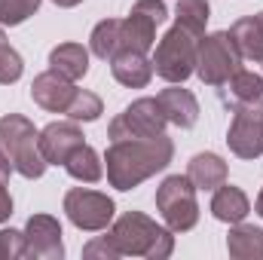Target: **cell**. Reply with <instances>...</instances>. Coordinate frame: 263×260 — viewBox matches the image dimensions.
<instances>
[{"label":"cell","mask_w":263,"mask_h":260,"mask_svg":"<svg viewBox=\"0 0 263 260\" xmlns=\"http://www.w3.org/2000/svg\"><path fill=\"white\" fill-rule=\"evenodd\" d=\"M175 156V144L165 132L150 138H120L110 141L104 162H107V181L117 190H135L156 172H162Z\"/></svg>","instance_id":"cell-1"},{"label":"cell","mask_w":263,"mask_h":260,"mask_svg":"<svg viewBox=\"0 0 263 260\" xmlns=\"http://www.w3.org/2000/svg\"><path fill=\"white\" fill-rule=\"evenodd\" d=\"M107 239L120 251V257H147V260H165L175 251V236L172 230L159 227L141 211H126L110 230Z\"/></svg>","instance_id":"cell-2"},{"label":"cell","mask_w":263,"mask_h":260,"mask_svg":"<svg viewBox=\"0 0 263 260\" xmlns=\"http://www.w3.org/2000/svg\"><path fill=\"white\" fill-rule=\"evenodd\" d=\"M40 132L34 129V123L22 114H6L0 120V150L9 156L12 169L28 178V181H37L43 172H46V159L40 153V141H37Z\"/></svg>","instance_id":"cell-3"},{"label":"cell","mask_w":263,"mask_h":260,"mask_svg":"<svg viewBox=\"0 0 263 260\" xmlns=\"http://www.w3.org/2000/svg\"><path fill=\"white\" fill-rule=\"evenodd\" d=\"M199 40L193 31L175 25L172 31H165V37L156 43L153 52V73L162 77L165 83H184L190 73H196V49Z\"/></svg>","instance_id":"cell-4"},{"label":"cell","mask_w":263,"mask_h":260,"mask_svg":"<svg viewBox=\"0 0 263 260\" xmlns=\"http://www.w3.org/2000/svg\"><path fill=\"white\" fill-rule=\"evenodd\" d=\"M156 211L172 233H187L199 224L196 187L187 175H168L156 190Z\"/></svg>","instance_id":"cell-5"},{"label":"cell","mask_w":263,"mask_h":260,"mask_svg":"<svg viewBox=\"0 0 263 260\" xmlns=\"http://www.w3.org/2000/svg\"><path fill=\"white\" fill-rule=\"evenodd\" d=\"M242 67V55L230 37V31H217L199 40L196 49V73L205 86H223Z\"/></svg>","instance_id":"cell-6"},{"label":"cell","mask_w":263,"mask_h":260,"mask_svg":"<svg viewBox=\"0 0 263 260\" xmlns=\"http://www.w3.org/2000/svg\"><path fill=\"white\" fill-rule=\"evenodd\" d=\"M114 211H117V205H114V199L107 193L86 190V187H73V190L65 193V214L77 230L101 233V230L110 227Z\"/></svg>","instance_id":"cell-7"},{"label":"cell","mask_w":263,"mask_h":260,"mask_svg":"<svg viewBox=\"0 0 263 260\" xmlns=\"http://www.w3.org/2000/svg\"><path fill=\"white\" fill-rule=\"evenodd\" d=\"M227 144L239 159L263 156V98L245 101L236 107L230 132H227Z\"/></svg>","instance_id":"cell-8"},{"label":"cell","mask_w":263,"mask_h":260,"mask_svg":"<svg viewBox=\"0 0 263 260\" xmlns=\"http://www.w3.org/2000/svg\"><path fill=\"white\" fill-rule=\"evenodd\" d=\"M165 3L162 0H138L132 12L123 18V46L132 52H150L156 43V28L165 22Z\"/></svg>","instance_id":"cell-9"},{"label":"cell","mask_w":263,"mask_h":260,"mask_svg":"<svg viewBox=\"0 0 263 260\" xmlns=\"http://www.w3.org/2000/svg\"><path fill=\"white\" fill-rule=\"evenodd\" d=\"M165 123L168 120H165V114H162L156 98H138L110 123L107 138L110 141H120V138H150V135L165 132Z\"/></svg>","instance_id":"cell-10"},{"label":"cell","mask_w":263,"mask_h":260,"mask_svg":"<svg viewBox=\"0 0 263 260\" xmlns=\"http://www.w3.org/2000/svg\"><path fill=\"white\" fill-rule=\"evenodd\" d=\"M28 260H62L65 242H62V224L52 214H31L25 224V251Z\"/></svg>","instance_id":"cell-11"},{"label":"cell","mask_w":263,"mask_h":260,"mask_svg":"<svg viewBox=\"0 0 263 260\" xmlns=\"http://www.w3.org/2000/svg\"><path fill=\"white\" fill-rule=\"evenodd\" d=\"M86 135L83 129L77 126V120H67V123H49L46 129H40L37 135V141H40V153H43V159L49 162V165H65L67 156L80 147V144H86L83 141Z\"/></svg>","instance_id":"cell-12"},{"label":"cell","mask_w":263,"mask_h":260,"mask_svg":"<svg viewBox=\"0 0 263 260\" xmlns=\"http://www.w3.org/2000/svg\"><path fill=\"white\" fill-rule=\"evenodd\" d=\"M77 92L80 89L70 80H65L62 73H55V70H46V73L34 77V83H31L34 104H40L49 114H67V107H70V101H73Z\"/></svg>","instance_id":"cell-13"},{"label":"cell","mask_w":263,"mask_h":260,"mask_svg":"<svg viewBox=\"0 0 263 260\" xmlns=\"http://www.w3.org/2000/svg\"><path fill=\"white\" fill-rule=\"evenodd\" d=\"M156 101H159V107H162V114H165V120H168L172 126H178V129H193L199 123V101L190 89H181V86L175 83V86L162 89V92L156 95Z\"/></svg>","instance_id":"cell-14"},{"label":"cell","mask_w":263,"mask_h":260,"mask_svg":"<svg viewBox=\"0 0 263 260\" xmlns=\"http://www.w3.org/2000/svg\"><path fill=\"white\" fill-rule=\"evenodd\" d=\"M110 70H114V80L129 89H144L153 80V62L144 52H132V49H120L110 59Z\"/></svg>","instance_id":"cell-15"},{"label":"cell","mask_w":263,"mask_h":260,"mask_svg":"<svg viewBox=\"0 0 263 260\" xmlns=\"http://www.w3.org/2000/svg\"><path fill=\"white\" fill-rule=\"evenodd\" d=\"M230 37L239 49L242 59L263 62V18L260 15H245L230 28Z\"/></svg>","instance_id":"cell-16"},{"label":"cell","mask_w":263,"mask_h":260,"mask_svg":"<svg viewBox=\"0 0 263 260\" xmlns=\"http://www.w3.org/2000/svg\"><path fill=\"white\" fill-rule=\"evenodd\" d=\"M187 178L196 190H217L227 184V162L217 153H196L187 165Z\"/></svg>","instance_id":"cell-17"},{"label":"cell","mask_w":263,"mask_h":260,"mask_svg":"<svg viewBox=\"0 0 263 260\" xmlns=\"http://www.w3.org/2000/svg\"><path fill=\"white\" fill-rule=\"evenodd\" d=\"M49 70L62 73L65 80L77 83L89 73V52L80 43H62L49 52Z\"/></svg>","instance_id":"cell-18"},{"label":"cell","mask_w":263,"mask_h":260,"mask_svg":"<svg viewBox=\"0 0 263 260\" xmlns=\"http://www.w3.org/2000/svg\"><path fill=\"white\" fill-rule=\"evenodd\" d=\"M248 211H251V202H248V196L242 193L239 187H233V184H220V187L214 190L211 214H214L217 220H223V224H239V220L248 217Z\"/></svg>","instance_id":"cell-19"},{"label":"cell","mask_w":263,"mask_h":260,"mask_svg":"<svg viewBox=\"0 0 263 260\" xmlns=\"http://www.w3.org/2000/svg\"><path fill=\"white\" fill-rule=\"evenodd\" d=\"M227 251L236 260H263V230L239 220L227 236Z\"/></svg>","instance_id":"cell-20"},{"label":"cell","mask_w":263,"mask_h":260,"mask_svg":"<svg viewBox=\"0 0 263 260\" xmlns=\"http://www.w3.org/2000/svg\"><path fill=\"white\" fill-rule=\"evenodd\" d=\"M65 172L80 181V184H98L104 178V165H101V156L89 147V144H80L65 162Z\"/></svg>","instance_id":"cell-21"},{"label":"cell","mask_w":263,"mask_h":260,"mask_svg":"<svg viewBox=\"0 0 263 260\" xmlns=\"http://www.w3.org/2000/svg\"><path fill=\"white\" fill-rule=\"evenodd\" d=\"M89 46H92V52L98 59L110 62L120 52V46H123V18H104V22H98L95 31H92V37H89Z\"/></svg>","instance_id":"cell-22"},{"label":"cell","mask_w":263,"mask_h":260,"mask_svg":"<svg viewBox=\"0 0 263 260\" xmlns=\"http://www.w3.org/2000/svg\"><path fill=\"white\" fill-rule=\"evenodd\" d=\"M227 98L233 104H245V101H257L263 98V73H254V70H236L227 83Z\"/></svg>","instance_id":"cell-23"},{"label":"cell","mask_w":263,"mask_h":260,"mask_svg":"<svg viewBox=\"0 0 263 260\" xmlns=\"http://www.w3.org/2000/svg\"><path fill=\"white\" fill-rule=\"evenodd\" d=\"M208 0H178V9H175V25L193 31L196 37L205 34V25H208Z\"/></svg>","instance_id":"cell-24"},{"label":"cell","mask_w":263,"mask_h":260,"mask_svg":"<svg viewBox=\"0 0 263 260\" xmlns=\"http://www.w3.org/2000/svg\"><path fill=\"white\" fill-rule=\"evenodd\" d=\"M104 114V104H101V98L95 95V92H86V89H80L77 95H73V101H70V107H67V120H83V123H95L98 117Z\"/></svg>","instance_id":"cell-25"},{"label":"cell","mask_w":263,"mask_h":260,"mask_svg":"<svg viewBox=\"0 0 263 260\" xmlns=\"http://www.w3.org/2000/svg\"><path fill=\"white\" fill-rule=\"evenodd\" d=\"M22 70H25L22 55L9 46V40H6V34H3V28H0V86L15 83V80L22 77Z\"/></svg>","instance_id":"cell-26"},{"label":"cell","mask_w":263,"mask_h":260,"mask_svg":"<svg viewBox=\"0 0 263 260\" xmlns=\"http://www.w3.org/2000/svg\"><path fill=\"white\" fill-rule=\"evenodd\" d=\"M40 9V0H0V25H22Z\"/></svg>","instance_id":"cell-27"},{"label":"cell","mask_w":263,"mask_h":260,"mask_svg":"<svg viewBox=\"0 0 263 260\" xmlns=\"http://www.w3.org/2000/svg\"><path fill=\"white\" fill-rule=\"evenodd\" d=\"M25 251V233L18 230H0V260H15Z\"/></svg>","instance_id":"cell-28"},{"label":"cell","mask_w":263,"mask_h":260,"mask_svg":"<svg viewBox=\"0 0 263 260\" xmlns=\"http://www.w3.org/2000/svg\"><path fill=\"white\" fill-rule=\"evenodd\" d=\"M83 257H104V260H117L120 257V251L114 248V242L107 239V236H98V239H92L86 248H83Z\"/></svg>","instance_id":"cell-29"},{"label":"cell","mask_w":263,"mask_h":260,"mask_svg":"<svg viewBox=\"0 0 263 260\" xmlns=\"http://www.w3.org/2000/svg\"><path fill=\"white\" fill-rule=\"evenodd\" d=\"M9 214H12V196L6 190V184H0V224L9 220Z\"/></svg>","instance_id":"cell-30"},{"label":"cell","mask_w":263,"mask_h":260,"mask_svg":"<svg viewBox=\"0 0 263 260\" xmlns=\"http://www.w3.org/2000/svg\"><path fill=\"white\" fill-rule=\"evenodd\" d=\"M12 172H15V169H12V162H9V156H6V153L0 150V184H6Z\"/></svg>","instance_id":"cell-31"},{"label":"cell","mask_w":263,"mask_h":260,"mask_svg":"<svg viewBox=\"0 0 263 260\" xmlns=\"http://www.w3.org/2000/svg\"><path fill=\"white\" fill-rule=\"evenodd\" d=\"M55 6H62V9H70V6H80L83 0H52Z\"/></svg>","instance_id":"cell-32"},{"label":"cell","mask_w":263,"mask_h":260,"mask_svg":"<svg viewBox=\"0 0 263 260\" xmlns=\"http://www.w3.org/2000/svg\"><path fill=\"white\" fill-rule=\"evenodd\" d=\"M254 208H257V214L263 217V190H260V196H257V205H254Z\"/></svg>","instance_id":"cell-33"},{"label":"cell","mask_w":263,"mask_h":260,"mask_svg":"<svg viewBox=\"0 0 263 260\" xmlns=\"http://www.w3.org/2000/svg\"><path fill=\"white\" fill-rule=\"evenodd\" d=\"M260 18H263V12H260Z\"/></svg>","instance_id":"cell-34"},{"label":"cell","mask_w":263,"mask_h":260,"mask_svg":"<svg viewBox=\"0 0 263 260\" xmlns=\"http://www.w3.org/2000/svg\"><path fill=\"white\" fill-rule=\"evenodd\" d=\"M260 65H263V62H260Z\"/></svg>","instance_id":"cell-35"}]
</instances>
